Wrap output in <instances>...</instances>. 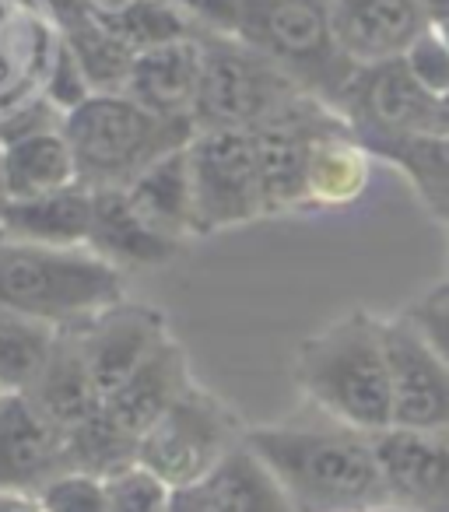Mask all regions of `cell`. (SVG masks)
Segmentation results:
<instances>
[{"label": "cell", "mask_w": 449, "mask_h": 512, "mask_svg": "<svg viewBox=\"0 0 449 512\" xmlns=\"http://www.w3.org/2000/svg\"><path fill=\"white\" fill-rule=\"evenodd\" d=\"M0 183L4 200L43 197L78 186V162L64 127L0 144Z\"/></svg>", "instance_id": "obj_22"}, {"label": "cell", "mask_w": 449, "mask_h": 512, "mask_svg": "<svg viewBox=\"0 0 449 512\" xmlns=\"http://www.w3.org/2000/svg\"><path fill=\"white\" fill-rule=\"evenodd\" d=\"M64 134L78 162V183L85 190H127L155 162L183 151L197 127L190 120H169L134 102L127 92L92 95L64 116Z\"/></svg>", "instance_id": "obj_3"}, {"label": "cell", "mask_w": 449, "mask_h": 512, "mask_svg": "<svg viewBox=\"0 0 449 512\" xmlns=\"http://www.w3.org/2000/svg\"><path fill=\"white\" fill-rule=\"evenodd\" d=\"M442 285H446V288H449V278H446V281H442Z\"/></svg>", "instance_id": "obj_44"}, {"label": "cell", "mask_w": 449, "mask_h": 512, "mask_svg": "<svg viewBox=\"0 0 449 512\" xmlns=\"http://www.w3.org/2000/svg\"><path fill=\"white\" fill-rule=\"evenodd\" d=\"M292 376L306 404L323 418L365 435L393 428L383 316L351 309L330 320L299 344Z\"/></svg>", "instance_id": "obj_2"}, {"label": "cell", "mask_w": 449, "mask_h": 512, "mask_svg": "<svg viewBox=\"0 0 449 512\" xmlns=\"http://www.w3.org/2000/svg\"><path fill=\"white\" fill-rule=\"evenodd\" d=\"M334 36L355 67L400 60L435 25L421 0H330Z\"/></svg>", "instance_id": "obj_12"}, {"label": "cell", "mask_w": 449, "mask_h": 512, "mask_svg": "<svg viewBox=\"0 0 449 512\" xmlns=\"http://www.w3.org/2000/svg\"><path fill=\"white\" fill-rule=\"evenodd\" d=\"M169 512H218L211 505V498L204 495V488L200 484H193V488H179L176 495H172V509Z\"/></svg>", "instance_id": "obj_36"}, {"label": "cell", "mask_w": 449, "mask_h": 512, "mask_svg": "<svg viewBox=\"0 0 449 512\" xmlns=\"http://www.w3.org/2000/svg\"><path fill=\"white\" fill-rule=\"evenodd\" d=\"M372 158L393 165L428 214L449 228V134H407L369 148Z\"/></svg>", "instance_id": "obj_24"}, {"label": "cell", "mask_w": 449, "mask_h": 512, "mask_svg": "<svg viewBox=\"0 0 449 512\" xmlns=\"http://www.w3.org/2000/svg\"><path fill=\"white\" fill-rule=\"evenodd\" d=\"M60 32L36 0H0V116L43 95Z\"/></svg>", "instance_id": "obj_13"}, {"label": "cell", "mask_w": 449, "mask_h": 512, "mask_svg": "<svg viewBox=\"0 0 449 512\" xmlns=\"http://www.w3.org/2000/svg\"><path fill=\"white\" fill-rule=\"evenodd\" d=\"M246 442L239 414L221 397L193 383L137 442V463L162 477L172 491L193 488Z\"/></svg>", "instance_id": "obj_7"}, {"label": "cell", "mask_w": 449, "mask_h": 512, "mask_svg": "<svg viewBox=\"0 0 449 512\" xmlns=\"http://www.w3.org/2000/svg\"><path fill=\"white\" fill-rule=\"evenodd\" d=\"M393 428L449 432V365L404 313L383 316Z\"/></svg>", "instance_id": "obj_10"}, {"label": "cell", "mask_w": 449, "mask_h": 512, "mask_svg": "<svg viewBox=\"0 0 449 512\" xmlns=\"http://www.w3.org/2000/svg\"><path fill=\"white\" fill-rule=\"evenodd\" d=\"M64 330L0 306V393H29Z\"/></svg>", "instance_id": "obj_26"}, {"label": "cell", "mask_w": 449, "mask_h": 512, "mask_svg": "<svg viewBox=\"0 0 449 512\" xmlns=\"http://www.w3.org/2000/svg\"><path fill=\"white\" fill-rule=\"evenodd\" d=\"M435 29H439V32H442V39L449 43V18H439V22H435Z\"/></svg>", "instance_id": "obj_41"}, {"label": "cell", "mask_w": 449, "mask_h": 512, "mask_svg": "<svg viewBox=\"0 0 449 512\" xmlns=\"http://www.w3.org/2000/svg\"><path fill=\"white\" fill-rule=\"evenodd\" d=\"M127 463H137V439L109 418L106 407H99L92 418L67 432V470L109 477Z\"/></svg>", "instance_id": "obj_29"}, {"label": "cell", "mask_w": 449, "mask_h": 512, "mask_svg": "<svg viewBox=\"0 0 449 512\" xmlns=\"http://www.w3.org/2000/svg\"><path fill=\"white\" fill-rule=\"evenodd\" d=\"M446 242H449V228H446ZM446 256H449V253H446Z\"/></svg>", "instance_id": "obj_43"}, {"label": "cell", "mask_w": 449, "mask_h": 512, "mask_svg": "<svg viewBox=\"0 0 449 512\" xmlns=\"http://www.w3.org/2000/svg\"><path fill=\"white\" fill-rule=\"evenodd\" d=\"M95 8L102 11V15H116V11H123L130 4V0H92Z\"/></svg>", "instance_id": "obj_39"}, {"label": "cell", "mask_w": 449, "mask_h": 512, "mask_svg": "<svg viewBox=\"0 0 449 512\" xmlns=\"http://www.w3.org/2000/svg\"><path fill=\"white\" fill-rule=\"evenodd\" d=\"M0 512H46L36 491L0 488Z\"/></svg>", "instance_id": "obj_35"}, {"label": "cell", "mask_w": 449, "mask_h": 512, "mask_svg": "<svg viewBox=\"0 0 449 512\" xmlns=\"http://www.w3.org/2000/svg\"><path fill=\"white\" fill-rule=\"evenodd\" d=\"M193 383H197V379H193V372H190L186 348L176 337H169L127 383H120L102 400V407H106V414L123 432L141 442V435L148 432Z\"/></svg>", "instance_id": "obj_17"}, {"label": "cell", "mask_w": 449, "mask_h": 512, "mask_svg": "<svg viewBox=\"0 0 449 512\" xmlns=\"http://www.w3.org/2000/svg\"><path fill=\"white\" fill-rule=\"evenodd\" d=\"M435 134H449V92L435 99V116H432Z\"/></svg>", "instance_id": "obj_37"}, {"label": "cell", "mask_w": 449, "mask_h": 512, "mask_svg": "<svg viewBox=\"0 0 449 512\" xmlns=\"http://www.w3.org/2000/svg\"><path fill=\"white\" fill-rule=\"evenodd\" d=\"M29 400L60 428V432H71L81 421H88L102 407V390L95 386L88 362L81 355V344L74 337V330L60 334V344L53 351L50 365L43 369V376L32 383Z\"/></svg>", "instance_id": "obj_23"}, {"label": "cell", "mask_w": 449, "mask_h": 512, "mask_svg": "<svg viewBox=\"0 0 449 512\" xmlns=\"http://www.w3.org/2000/svg\"><path fill=\"white\" fill-rule=\"evenodd\" d=\"M404 316L418 327V334L432 344L435 355L449 365V288L435 285L432 292L418 295V299L404 309Z\"/></svg>", "instance_id": "obj_34"}, {"label": "cell", "mask_w": 449, "mask_h": 512, "mask_svg": "<svg viewBox=\"0 0 449 512\" xmlns=\"http://www.w3.org/2000/svg\"><path fill=\"white\" fill-rule=\"evenodd\" d=\"M60 470H67V432L29 393H0V488L39 491Z\"/></svg>", "instance_id": "obj_15"}, {"label": "cell", "mask_w": 449, "mask_h": 512, "mask_svg": "<svg viewBox=\"0 0 449 512\" xmlns=\"http://www.w3.org/2000/svg\"><path fill=\"white\" fill-rule=\"evenodd\" d=\"M95 214V193L85 186H67L43 197H22L0 204V242L11 246H88Z\"/></svg>", "instance_id": "obj_16"}, {"label": "cell", "mask_w": 449, "mask_h": 512, "mask_svg": "<svg viewBox=\"0 0 449 512\" xmlns=\"http://www.w3.org/2000/svg\"><path fill=\"white\" fill-rule=\"evenodd\" d=\"M74 337L81 344V355L88 362L95 386L102 390V397L116 390L120 383H127L158 348L172 337L169 320L158 313L148 302H116L106 313H99L95 320L71 327Z\"/></svg>", "instance_id": "obj_11"}, {"label": "cell", "mask_w": 449, "mask_h": 512, "mask_svg": "<svg viewBox=\"0 0 449 512\" xmlns=\"http://www.w3.org/2000/svg\"><path fill=\"white\" fill-rule=\"evenodd\" d=\"M200 488L218 512H295L281 481L246 442L232 449Z\"/></svg>", "instance_id": "obj_25"}, {"label": "cell", "mask_w": 449, "mask_h": 512, "mask_svg": "<svg viewBox=\"0 0 449 512\" xmlns=\"http://www.w3.org/2000/svg\"><path fill=\"white\" fill-rule=\"evenodd\" d=\"M106 18L116 29V36L134 53L158 50V46L200 36V25L193 22V15L179 0H130L127 8Z\"/></svg>", "instance_id": "obj_28"}, {"label": "cell", "mask_w": 449, "mask_h": 512, "mask_svg": "<svg viewBox=\"0 0 449 512\" xmlns=\"http://www.w3.org/2000/svg\"><path fill=\"white\" fill-rule=\"evenodd\" d=\"M0 204H4V183H0Z\"/></svg>", "instance_id": "obj_42"}, {"label": "cell", "mask_w": 449, "mask_h": 512, "mask_svg": "<svg viewBox=\"0 0 449 512\" xmlns=\"http://www.w3.org/2000/svg\"><path fill=\"white\" fill-rule=\"evenodd\" d=\"M95 193V214H92V235L88 249L102 256L106 264L120 271H137V267H162L179 253V242L158 235L141 221V214L130 207L123 190H92Z\"/></svg>", "instance_id": "obj_19"}, {"label": "cell", "mask_w": 449, "mask_h": 512, "mask_svg": "<svg viewBox=\"0 0 449 512\" xmlns=\"http://www.w3.org/2000/svg\"><path fill=\"white\" fill-rule=\"evenodd\" d=\"M365 512H407V509H400V505H376V509H365Z\"/></svg>", "instance_id": "obj_40"}, {"label": "cell", "mask_w": 449, "mask_h": 512, "mask_svg": "<svg viewBox=\"0 0 449 512\" xmlns=\"http://www.w3.org/2000/svg\"><path fill=\"white\" fill-rule=\"evenodd\" d=\"M60 43L78 57L81 71H85L95 95H116L127 88L130 67H134L137 53L116 36V29L109 25V18L102 11H95L85 22L60 32Z\"/></svg>", "instance_id": "obj_27"}, {"label": "cell", "mask_w": 449, "mask_h": 512, "mask_svg": "<svg viewBox=\"0 0 449 512\" xmlns=\"http://www.w3.org/2000/svg\"><path fill=\"white\" fill-rule=\"evenodd\" d=\"M200 50H204V78H200V99L193 109L197 130L257 134L292 113L309 95L239 36L200 32Z\"/></svg>", "instance_id": "obj_6"}, {"label": "cell", "mask_w": 449, "mask_h": 512, "mask_svg": "<svg viewBox=\"0 0 449 512\" xmlns=\"http://www.w3.org/2000/svg\"><path fill=\"white\" fill-rule=\"evenodd\" d=\"M190 148V144H186ZM172 151L169 158L151 165L144 176H137L127 186V200L141 221L148 228H155L158 235L172 242H190L200 239L197 232V197H193V172H190V155Z\"/></svg>", "instance_id": "obj_20"}, {"label": "cell", "mask_w": 449, "mask_h": 512, "mask_svg": "<svg viewBox=\"0 0 449 512\" xmlns=\"http://www.w3.org/2000/svg\"><path fill=\"white\" fill-rule=\"evenodd\" d=\"M372 176V151L351 134L348 123L323 130L309 151L306 207L309 211H341L365 193Z\"/></svg>", "instance_id": "obj_21"}, {"label": "cell", "mask_w": 449, "mask_h": 512, "mask_svg": "<svg viewBox=\"0 0 449 512\" xmlns=\"http://www.w3.org/2000/svg\"><path fill=\"white\" fill-rule=\"evenodd\" d=\"M176 491L141 463L106 477V512H169Z\"/></svg>", "instance_id": "obj_30"}, {"label": "cell", "mask_w": 449, "mask_h": 512, "mask_svg": "<svg viewBox=\"0 0 449 512\" xmlns=\"http://www.w3.org/2000/svg\"><path fill=\"white\" fill-rule=\"evenodd\" d=\"M36 495L46 512H106V477L88 470H60Z\"/></svg>", "instance_id": "obj_31"}, {"label": "cell", "mask_w": 449, "mask_h": 512, "mask_svg": "<svg viewBox=\"0 0 449 512\" xmlns=\"http://www.w3.org/2000/svg\"><path fill=\"white\" fill-rule=\"evenodd\" d=\"M390 502L407 512H449V432L390 428L376 435Z\"/></svg>", "instance_id": "obj_14"}, {"label": "cell", "mask_w": 449, "mask_h": 512, "mask_svg": "<svg viewBox=\"0 0 449 512\" xmlns=\"http://www.w3.org/2000/svg\"><path fill=\"white\" fill-rule=\"evenodd\" d=\"M246 446L271 467L295 512H365L390 505L376 435L330 418L278 421L246 428Z\"/></svg>", "instance_id": "obj_1"}, {"label": "cell", "mask_w": 449, "mask_h": 512, "mask_svg": "<svg viewBox=\"0 0 449 512\" xmlns=\"http://www.w3.org/2000/svg\"><path fill=\"white\" fill-rule=\"evenodd\" d=\"M337 113L344 116L351 134L365 148H376L393 137L432 130L435 99L414 81V74L400 57L386 60V64L358 67L337 102Z\"/></svg>", "instance_id": "obj_9"}, {"label": "cell", "mask_w": 449, "mask_h": 512, "mask_svg": "<svg viewBox=\"0 0 449 512\" xmlns=\"http://www.w3.org/2000/svg\"><path fill=\"white\" fill-rule=\"evenodd\" d=\"M236 36L334 109L358 71L337 46L330 0H246Z\"/></svg>", "instance_id": "obj_5"}, {"label": "cell", "mask_w": 449, "mask_h": 512, "mask_svg": "<svg viewBox=\"0 0 449 512\" xmlns=\"http://www.w3.org/2000/svg\"><path fill=\"white\" fill-rule=\"evenodd\" d=\"M43 95L64 116L74 113L81 102H88L95 95L92 85H88V78H85V71H81L78 57H74L64 43H60L57 57H53V64H50V74H46V81H43Z\"/></svg>", "instance_id": "obj_33"}, {"label": "cell", "mask_w": 449, "mask_h": 512, "mask_svg": "<svg viewBox=\"0 0 449 512\" xmlns=\"http://www.w3.org/2000/svg\"><path fill=\"white\" fill-rule=\"evenodd\" d=\"M200 78H204V50H200L197 36L137 53L123 92L134 102H141V106H148L151 113L193 123V109H197L200 99Z\"/></svg>", "instance_id": "obj_18"}, {"label": "cell", "mask_w": 449, "mask_h": 512, "mask_svg": "<svg viewBox=\"0 0 449 512\" xmlns=\"http://www.w3.org/2000/svg\"><path fill=\"white\" fill-rule=\"evenodd\" d=\"M127 299L123 271L88 246H11L0 242V306L60 330L81 327Z\"/></svg>", "instance_id": "obj_4"}, {"label": "cell", "mask_w": 449, "mask_h": 512, "mask_svg": "<svg viewBox=\"0 0 449 512\" xmlns=\"http://www.w3.org/2000/svg\"><path fill=\"white\" fill-rule=\"evenodd\" d=\"M421 4H425L428 15H432L435 22H439V18H449V0H421Z\"/></svg>", "instance_id": "obj_38"}, {"label": "cell", "mask_w": 449, "mask_h": 512, "mask_svg": "<svg viewBox=\"0 0 449 512\" xmlns=\"http://www.w3.org/2000/svg\"><path fill=\"white\" fill-rule=\"evenodd\" d=\"M404 64L432 99L449 92V43L442 39V32L435 25L414 39L411 50L404 53Z\"/></svg>", "instance_id": "obj_32"}, {"label": "cell", "mask_w": 449, "mask_h": 512, "mask_svg": "<svg viewBox=\"0 0 449 512\" xmlns=\"http://www.w3.org/2000/svg\"><path fill=\"white\" fill-rule=\"evenodd\" d=\"M197 197V232L218 235L267 218L260 190L257 134L246 130H197L186 148Z\"/></svg>", "instance_id": "obj_8"}]
</instances>
